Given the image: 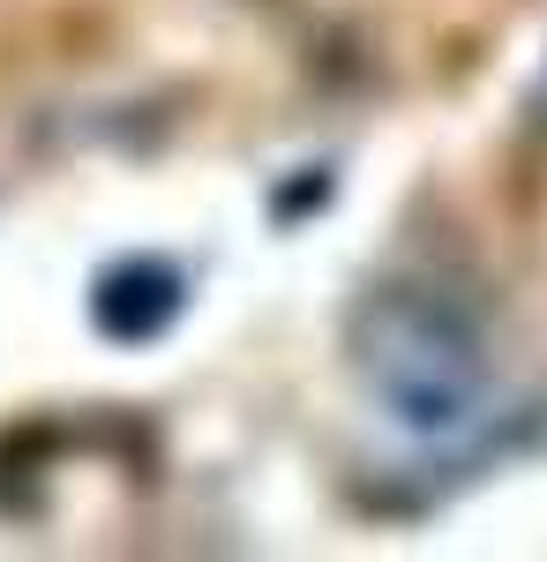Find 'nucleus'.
Segmentation results:
<instances>
[{
    "label": "nucleus",
    "mask_w": 547,
    "mask_h": 562,
    "mask_svg": "<svg viewBox=\"0 0 547 562\" xmlns=\"http://www.w3.org/2000/svg\"><path fill=\"white\" fill-rule=\"evenodd\" d=\"M360 375L382 420L421 442H450V435L480 428L488 413V352L480 330L465 323L450 301L427 293H382L360 323Z\"/></svg>",
    "instance_id": "nucleus-1"
},
{
    "label": "nucleus",
    "mask_w": 547,
    "mask_h": 562,
    "mask_svg": "<svg viewBox=\"0 0 547 562\" xmlns=\"http://www.w3.org/2000/svg\"><path fill=\"white\" fill-rule=\"evenodd\" d=\"M533 105H540V121H547V68H540V83H533Z\"/></svg>",
    "instance_id": "nucleus-3"
},
{
    "label": "nucleus",
    "mask_w": 547,
    "mask_h": 562,
    "mask_svg": "<svg viewBox=\"0 0 547 562\" xmlns=\"http://www.w3.org/2000/svg\"><path fill=\"white\" fill-rule=\"evenodd\" d=\"M180 307H188V278L158 256H127L113 262L105 278H98V293H90V323L113 338V346H150V338H166L172 323H180Z\"/></svg>",
    "instance_id": "nucleus-2"
}]
</instances>
